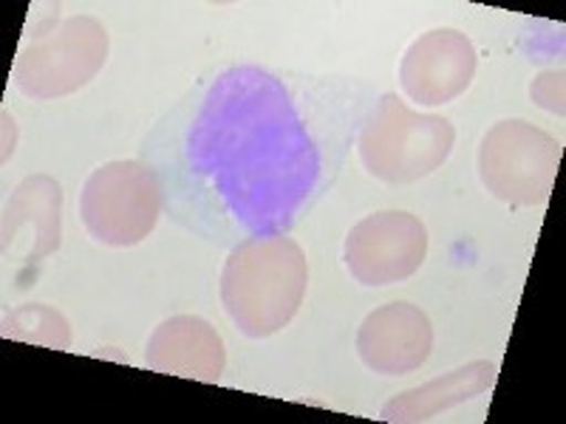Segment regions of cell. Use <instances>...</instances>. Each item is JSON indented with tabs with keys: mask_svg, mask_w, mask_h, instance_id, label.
I'll return each instance as SVG.
<instances>
[{
	"mask_svg": "<svg viewBox=\"0 0 566 424\" xmlns=\"http://www.w3.org/2000/svg\"><path fill=\"white\" fill-rule=\"evenodd\" d=\"M374 103L363 77L230 63L156 119L139 159L170 221L196 239L235 246L286 235L337 184Z\"/></svg>",
	"mask_w": 566,
	"mask_h": 424,
	"instance_id": "cell-1",
	"label": "cell"
},
{
	"mask_svg": "<svg viewBox=\"0 0 566 424\" xmlns=\"http://www.w3.org/2000/svg\"><path fill=\"white\" fill-rule=\"evenodd\" d=\"M310 286V261L295 239L270 235L235 244L221 272V303L250 340L277 335L295 320Z\"/></svg>",
	"mask_w": 566,
	"mask_h": 424,
	"instance_id": "cell-2",
	"label": "cell"
},
{
	"mask_svg": "<svg viewBox=\"0 0 566 424\" xmlns=\"http://www.w3.org/2000/svg\"><path fill=\"white\" fill-rule=\"evenodd\" d=\"M354 145L368 176L394 187L413 184L448 161L457 128L439 114H419L397 94H380Z\"/></svg>",
	"mask_w": 566,
	"mask_h": 424,
	"instance_id": "cell-3",
	"label": "cell"
},
{
	"mask_svg": "<svg viewBox=\"0 0 566 424\" xmlns=\"http://www.w3.org/2000/svg\"><path fill=\"white\" fill-rule=\"evenodd\" d=\"M108 52V29L97 18H45L20 49L12 80L29 99H63L97 77Z\"/></svg>",
	"mask_w": 566,
	"mask_h": 424,
	"instance_id": "cell-4",
	"label": "cell"
},
{
	"mask_svg": "<svg viewBox=\"0 0 566 424\" xmlns=\"http://www.w3.org/2000/svg\"><path fill=\"white\" fill-rule=\"evenodd\" d=\"M165 212V190L142 159L108 161L85 179L80 219L97 244L136 246L148 239Z\"/></svg>",
	"mask_w": 566,
	"mask_h": 424,
	"instance_id": "cell-5",
	"label": "cell"
},
{
	"mask_svg": "<svg viewBox=\"0 0 566 424\" xmlns=\"http://www.w3.org/2000/svg\"><path fill=\"white\" fill-rule=\"evenodd\" d=\"M560 150V141L533 123L502 119L479 145V179L507 204L541 206L553 193Z\"/></svg>",
	"mask_w": 566,
	"mask_h": 424,
	"instance_id": "cell-6",
	"label": "cell"
},
{
	"mask_svg": "<svg viewBox=\"0 0 566 424\" xmlns=\"http://www.w3.org/2000/svg\"><path fill=\"white\" fill-rule=\"evenodd\" d=\"M428 257V230L406 210H382L352 226L343 246L346 269L360 286H394L419 272Z\"/></svg>",
	"mask_w": 566,
	"mask_h": 424,
	"instance_id": "cell-7",
	"label": "cell"
},
{
	"mask_svg": "<svg viewBox=\"0 0 566 424\" xmlns=\"http://www.w3.org/2000/svg\"><path fill=\"white\" fill-rule=\"evenodd\" d=\"M476 45L468 34L459 29H431L402 54L399 85L417 105L437 108L462 97L476 77Z\"/></svg>",
	"mask_w": 566,
	"mask_h": 424,
	"instance_id": "cell-8",
	"label": "cell"
},
{
	"mask_svg": "<svg viewBox=\"0 0 566 424\" xmlns=\"http://www.w3.org/2000/svg\"><path fill=\"white\" fill-rule=\"evenodd\" d=\"M433 326L419 306L406 300L386 303L363 320L357 353L363 365L382 377L417 371L431 357Z\"/></svg>",
	"mask_w": 566,
	"mask_h": 424,
	"instance_id": "cell-9",
	"label": "cell"
},
{
	"mask_svg": "<svg viewBox=\"0 0 566 424\" xmlns=\"http://www.w3.org/2000/svg\"><path fill=\"white\" fill-rule=\"evenodd\" d=\"M145 365L150 371L174 373L199 382H219L227 368V348L221 335L205 317L176 315L156 326L145 346Z\"/></svg>",
	"mask_w": 566,
	"mask_h": 424,
	"instance_id": "cell-10",
	"label": "cell"
},
{
	"mask_svg": "<svg viewBox=\"0 0 566 424\" xmlns=\"http://www.w3.org/2000/svg\"><path fill=\"white\" fill-rule=\"evenodd\" d=\"M60 206L63 187L52 176H29L18 184L3 210V250H12L20 235L29 239L27 261L38 264L60 246Z\"/></svg>",
	"mask_w": 566,
	"mask_h": 424,
	"instance_id": "cell-11",
	"label": "cell"
},
{
	"mask_svg": "<svg viewBox=\"0 0 566 424\" xmlns=\"http://www.w3.org/2000/svg\"><path fill=\"white\" fill-rule=\"evenodd\" d=\"M495 377H499L495 362H468V365L457 368V371L444 373V377H437V380L394 396L382 407V418L397 424L428 422V418L448 411V407H457L462 402H470V399L488 393L495 385Z\"/></svg>",
	"mask_w": 566,
	"mask_h": 424,
	"instance_id": "cell-12",
	"label": "cell"
},
{
	"mask_svg": "<svg viewBox=\"0 0 566 424\" xmlns=\"http://www.w3.org/2000/svg\"><path fill=\"white\" fill-rule=\"evenodd\" d=\"M9 335L14 340L34 342V346L65 348L71 346V326L57 309H49L43 303H27L9 315Z\"/></svg>",
	"mask_w": 566,
	"mask_h": 424,
	"instance_id": "cell-13",
	"label": "cell"
},
{
	"mask_svg": "<svg viewBox=\"0 0 566 424\" xmlns=\"http://www.w3.org/2000/svg\"><path fill=\"white\" fill-rule=\"evenodd\" d=\"M530 97L541 108L564 116V71H544L530 85Z\"/></svg>",
	"mask_w": 566,
	"mask_h": 424,
	"instance_id": "cell-14",
	"label": "cell"
}]
</instances>
